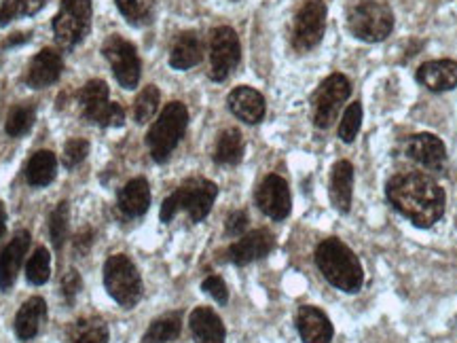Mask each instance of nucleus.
<instances>
[{"label": "nucleus", "mask_w": 457, "mask_h": 343, "mask_svg": "<svg viewBox=\"0 0 457 343\" xmlns=\"http://www.w3.org/2000/svg\"><path fill=\"white\" fill-rule=\"evenodd\" d=\"M108 105H111L108 102V85L102 79L85 83V88L79 91V106H81V114L89 123L100 125Z\"/></svg>", "instance_id": "obj_24"}, {"label": "nucleus", "mask_w": 457, "mask_h": 343, "mask_svg": "<svg viewBox=\"0 0 457 343\" xmlns=\"http://www.w3.org/2000/svg\"><path fill=\"white\" fill-rule=\"evenodd\" d=\"M228 111H231L239 121L248 123V125H256L265 119V98L259 94V91L248 88V85H242V88H236L228 94L227 98Z\"/></svg>", "instance_id": "obj_17"}, {"label": "nucleus", "mask_w": 457, "mask_h": 343, "mask_svg": "<svg viewBox=\"0 0 457 343\" xmlns=\"http://www.w3.org/2000/svg\"><path fill=\"white\" fill-rule=\"evenodd\" d=\"M117 9L129 24L142 26L148 24L153 17V0H114Z\"/></svg>", "instance_id": "obj_34"}, {"label": "nucleus", "mask_w": 457, "mask_h": 343, "mask_svg": "<svg viewBox=\"0 0 457 343\" xmlns=\"http://www.w3.org/2000/svg\"><path fill=\"white\" fill-rule=\"evenodd\" d=\"M89 155V142L85 138H71L64 146V165L68 170L77 168Z\"/></svg>", "instance_id": "obj_37"}, {"label": "nucleus", "mask_w": 457, "mask_h": 343, "mask_svg": "<svg viewBox=\"0 0 457 343\" xmlns=\"http://www.w3.org/2000/svg\"><path fill=\"white\" fill-rule=\"evenodd\" d=\"M188 125V111L182 102H170L163 108L162 114L153 128L146 134V146L151 151V157L157 163H165L171 153L176 151L179 142L185 136Z\"/></svg>", "instance_id": "obj_5"}, {"label": "nucleus", "mask_w": 457, "mask_h": 343, "mask_svg": "<svg viewBox=\"0 0 457 343\" xmlns=\"http://www.w3.org/2000/svg\"><path fill=\"white\" fill-rule=\"evenodd\" d=\"M360 128H362V105H360V102H352L341 117L339 138L345 142V145H352V142L356 140Z\"/></svg>", "instance_id": "obj_36"}, {"label": "nucleus", "mask_w": 457, "mask_h": 343, "mask_svg": "<svg viewBox=\"0 0 457 343\" xmlns=\"http://www.w3.org/2000/svg\"><path fill=\"white\" fill-rule=\"evenodd\" d=\"M62 72H64V60H62V55L55 49H43L28 64L24 81L28 88L43 89L54 85L62 77Z\"/></svg>", "instance_id": "obj_16"}, {"label": "nucleus", "mask_w": 457, "mask_h": 343, "mask_svg": "<svg viewBox=\"0 0 457 343\" xmlns=\"http://www.w3.org/2000/svg\"><path fill=\"white\" fill-rule=\"evenodd\" d=\"M202 60H204V47H202V38L197 37V32L193 30L180 32L179 37H176L174 47H171L170 66L174 68V71H188V68L197 66Z\"/></svg>", "instance_id": "obj_25"}, {"label": "nucleus", "mask_w": 457, "mask_h": 343, "mask_svg": "<svg viewBox=\"0 0 457 343\" xmlns=\"http://www.w3.org/2000/svg\"><path fill=\"white\" fill-rule=\"evenodd\" d=\"M47 320V303L41 297H30L15 316V335L20 341H30L38 335Z\"/></svg>", "instance_id": "obj_22"}, {"label": "nucleus", "mask_w": 457, "mask_h": 343, "mask_svg": "<svg viewBox=\"0 0 457 343\" xmlns=\"http://www.w3.org/2000/svg\"><path fill=\"white\" fill-rule=\"evenodd\" d=\"M347 30L364 43H381L394 30V11L384 0H356L347 11Z\"/></svg>", "instance_id": "obj_4"}, {"label": "nucleus", "mask_w": 457, "mask_h": 343, "mask_svg": "<svg viewBox=\"0 0 457 343\" xmlns=\"http://www.w3.org/2000/svg\"><path fill=\"white\" fill-rule=\"evenodd\" d=\"M68 219H71V214H68V204L60 202L49 216V236L55 250L64 248V242L68 238Z\"/></svg>", "instance_id": "obj_35"}, {"label": "nucleus", "mask_w": 457, "mask_h": 343, "mask_svg": "<svg viewBox=\"0 0 457 343\" xmlns=\"http://www.w3.org/2000/svg\"><path fill=\"white\" fill-rule=\"evenodd\" d=\"M188 327L195 343H225L227 330L219 314L210 307H195L188 316Z\"/></svg>", "instance_id": "obj_20"}, {"label": "nucleus", "mask_w": 457, "mask_h": 343, "mask_svg": "<svg viewBox=\"0 0 457 343\" xmlns=\"http://www.w3.org/2000/svg\"><path fill=\"white\" fill-rule=\"evenodd\" d=\"M417 83L430 91H449L457 88V62L432 60L417 68Z\"/></svg>", "instance_id": "obj_19"}, {"label": "nucleus", "mask_w": 457, "mask_h": 343, "mask_svg": "<svg viewBox=\"0 0 457 343\" xmlns=\"http://www.w3.org/2000/svg\"><path fill=\"white\" fill-rule=\"evenodd\" d=\"M244 157V136L236 128L220 131L214 146V162L219 165H236Z\"/></svg>", "instance_id": "obj_27"}, {"label": "nucleus", "mask_w": 457, "mask_h": 343, "mask_svg": "<svg viewBox=\"0 0 457 343\" xmlns=\"http://www.w3.org/2000/svg\"><path fill=\"white\" fill-rule=\"evenodd\" d=\"M117 205L128 219H138V216L146 214L151 208V187H148L146 179L129 180L119 191Z\"/></svg>", "instance_id": "obj_23"}, {"label": "nucleus", "mask_w": 457, "mask_h": 343, "mask_svg": "<svg viewBox=\"0 0 457 343\" xmlns=\"http://www.w3.org/2000/svg\"><path fill=\"white\" fill-rule=\"evenodd\" d=\"M248 229V214L244 210H233L225 221V233L231 238H239Z\"/></svg>", "instance_id": "obj_40"}, {"label": "nucleus", "mask_w": 457, "mask_h": 343, "mask_svg": "<svg viewBox=\"0 0 457 343\" xmlns=\"http://www.w3.org/2000/svg\"><path fill=\"white\" fill-rule=\"evenodd\" d=\"M30 37H32V32H17V34H11V37H9L7 41H4L3 45H0V47H3V49L17 47V45H24V43L30 41Z\"/></svg>", "instance_id": "obj_43"}, {"label": "nucleus", "mask_w": 457, "mask_h": 343, "mask_svg": "<svg viewBox=\"0 0 457 343\" xmlns=\"http://www.w3.org/2000/svg\"><path fill=\"white\" fill-rule=\"evenodd\" d=\"M91 13V0H62L60 11L54 17V34L62 49H74L87 37Z\"/></svg>", "instance_id": "obj_7"}, {"label": "nucleus", "mask_w": 457, "mask_h": 343, "mask_svg": "<svg viewBox=\"0 0 457 343\" xmlns=\"http://www.w3.org/2000/svg\"><path fill=\"white\" fill-rule=\"evenodd\" d=\"M350 94L352 83L345 74L335 72L324 79L312 98L313 123H316V128L328 130L337 121V114H339L341 106L350 98Z\"/></svg>", "instance_id": "obj_8"}, {"label": "nucleus", "mask_w": 457, "mask_h": 343, "mask_svg": "<svg viewBox=\"0 0 457 343\" xmlns=\"http://www.w3.org/2000/svg\"><path fill=\"white\" fill-rule=\"evenodd\" d=\"M316 265L328 284L343 293H358L364 284V270L350 246L341 239L327 238L316 248Z\"/></svg>", "instance_id": "obj_2"}, {"label": "nucleus", "mask_w": 457, "mask_h": 343, "mask_svg": "<svg viewBox=\"0 0 457 343\" xmlns=\"http://www.w3.org/2000/svg\"><path fill=\"white\" fill-rule=\"evenodd\" d=\"M108 327L102 318H83L72 324L71 343H108Z\"/></svg>", "instance_id": "obj_29"}, {"label": "nucleus", "mask_w": 457, "mask_h": 343, "mask_svg": "<svg viewBox=\"0 0 457 343\" xmlns=\"http://www.w3.org/2000/svg\"><path fill=\"white\" fill-rule=\"evenodd\" d=\"M159 100H162V94H159V89L155 88V85H146V88L140 91L138 98H136V102H134L136 123L145 125L151 121L159 108Z\"/></svg>", "instance_id": "obj_33"}, {"label": "nucleus", "mask_w": 457, "mask_h": 343, "mask_svg": "<svg viewBox=\"0 0 457 343\" xmlns=\"http://www.w3.org/2000/svg\"><path fill=\"white\" fill-rule=\"evenodd\" d=\"M404 155L426 170H443L447 163V146L434 134H415L404 145Z\"/></svg>", "instance_id": "obj_14"}, {"label": "nucleus", "mask_w": 457, "mask_h": 343, "mask_svg": "<svg viewBox=\"0 0 457 343\" xmlns=\"http://www.w3.org/2000/svg\"><path fill=\"white\" fill-rule=\"evenodd\" d=\"M327 30V4L324 0H307L295 17L293 47L299 54L318 47Z\"/></svg>", "instance_id": "obj_11"}, {"label": "nucleus", "mask_w": 457, "mask_h": 343, "mask_svg": "<svg viewBox=\"0 0 457 343\" xmlns=\"http://www.w3.org/2000/svg\"><path fill=\"white\" fill-rule=\"evenodd\" d=\"M57 174V159L51 151H38L26 163V180L30 187H47Z\"/></svg>", "instance_id": "obj_26"}, {"label": "nucleus", "mask_w": 457, "mask_h": 343, "mask_svg": "<svg viewBox=\"0 0 457 343\" xmlns=\"http://www.w3.org/2000/svg\"><path fill=\"white\" fill-rule=\"evenodd\" d=\"M34 119H37V106L30 105V102H21V105H17L9 111L4 130H7L11 138H20V136L30 131Z\"/></svg>", "instance_id": "obj_30"}, {"label": "nucleus", "mask_w": 457, "mask_h": 343, "mask_svg": "<svg viewBox=\"0 0 457 343\" xmlns=\"http://www.w3.org/2000/svg\"><path fill=\"white\" fill-rule=\"evenodd\" d=\"M216 196H219V187L212 180L188 179L170 197L163 199L159 219H162V222H171L180 210H185L193 222H202L212 210Z\"/></svg>", "instance_id": "obj_3"}, {"label": "nucleus", "mask_w": 457, "mask_h": 343, "mask_svg": "<svg viewBox=\"0 0 457 343\" xmlns=\"http://www.w3.org/2000/svg\"><path fill=\"white\" fill-rule=\"evenodd\" d=\"M45 7V0H3L0 4V26H9L20 17L37 15Z\"/></svg>", "instance_id": "obj_31"}, {"label": "nucleus", "mask_w": 457, "mask_h": 343, "mask_svg": "<svg viewBox=\"0 0 457 343\" xmlns=\"http://www.w3.org/2000/svg\"><path fill=\"white\" fill-rule=\"evenodd\" d=\"M102 54H104L108 64H111L114 79H117L121 88H138L142 64L138 51H136V47L128 41V38L119 37V34H111L104 41V45H102Z\"/></svg>", "instance_id": "obj_9"}, {"label": "nucleus", "mask_w": 457, "mask_h": 343, "mask_svg": "<svg viewBox=\"0 0 457 343\" xmlns=\"http://www.w3.org/2000/svg\"><path fill=\"white\" fill-rule=\"evenodd\" d=\"M104 289L111 299L125 310L138 305L142 299V278L128 255L108 256L104 263Z\"/></svg>", "instance_id": "obj_6"}, {"label": "nucleus", "mask_w": 457, "mask_h": 343, "mask_svg": "<svg viewBox=\"0 0 457 343\" xmlns=\"http://www.w3.org/2000/svg\"><path fill=\"white\" fill-rule=\"evenodd\" d=\"M81 289H83V280L79 276L77 270H71L68 273H64V278H62V284H60V293L64 297L68 305H72L74 299H77V295L81 293Z\"/></svg>", "instance_id": "obj_38"}, {"label": "nucleus", "mask_w": 457, "mask_h": 343, "mask_svg": "<svg viewBox=\"0 0 457 343\" xmlns=\"http://www.w3.org/2000/svg\"><path fill=\"white\" fill-rule=\"evenodd\" d=\"M91 244H94V231H91V229H85V231H81L77 238H74V248H77L81 255L87 253Z\"/></svg>", "instance_id": "obj_42"}, {"label": "nucleus", "mask_w": 457, "mask_h": 343, "mask_svg": "<svg viewBox=\"0 0 457 343\" xmlns=\"http://www.w3.org/2000/svg\"><path fill=\"white\" fill-rule=\"evenodd\" d=\"M386 196L396 213L421 229L436 225L443 219L447 204L445 188L421 172H403L392 176L387 180Z\"/></svg>", "instance_id": "obj_1"}, {"label": "nucleus", "mask_w": 457, "mask_h": 343, "mask_svg": "<svg viewBox=\"0 0 457 343\" xmlns=\"http://www.w3.org/2000/svg\"><path fill=\"white\" fill-rule=\"evenodd\" d=\"M273 246H276V238L270 229H256V231H250L248 236L239 238L237 242L228 246L227 259L239 267L250 265V263L265 259L273 250Z\"/></svg>", "instance_id": "obj_13"}, {"label": "nucleus", "mask_w": 457, "mask_h": 343, "mask_svg": "<svg viewBox=\"0 0 457 343\" xmlns=\"http://www.w3.org/2000/svg\"><path fill=\"white\" fill-rule=\"evenodd\" d=\"M239 60H242V45L237 32L228 26L214 28L210 34V79L222 83L236 71Z\"/></svg>", "instance_id": "obj_10"}, {"label": "nucleus", "mask_w": 457, "mask_h": 343, "mask_svg": "<svg viewBox=\"0 0 457 343\" xmlns=\"http://www.w3.org/2000/svg\"><path fill=\"white\" fill-rule=\"evenodd\" d=\"M30 231L20 229L13 236V239L4 246L3 253H0V290H3V293H9V290L13 289L17 273L21 270V263H24V256L28 253V248H30Z\"/></svg>", "instance_id": "obj_15"}, {"label": "nucleus", "mask_w": 457, "mask_h": 343, "mask_svg": "<svg viewBox=\"0 0 457 343\" xmlns=\"http://www.w3.org/2000/svg\"><path fill=\"white\" fill-rule=\"evenodd\" d=\"M182 330V314L180 312H170L163 314L162 318L153 320L151 327L142 337V343H170L179 339Z\"/></svg>", "instance_id": "obj_28"}, {"label": "nucleus", "mask_w": 457, "mask_h": 343, "mask_svg": "<svg viewBox=\"0 0 457 343\" xmlns=\"http://www.w3.org/2000/svg\"><path fill=\"white\" fill-rule=\"evenodd\" d=\"M254 199L261 213L273 221H284L290 214V208H293L288 182L278 174H270L262 179L259 188H256Z\"/></svg>", "instance_id": "obj_12"}, {"label": "nucleus", "mask_w": 457, "mask_h": 343, "mask_svg": "<svg viewBox=\"0 0 457 343\" xmlns=\"http://www.w3.org/2000/svg\"><path fill=\"white\" fill-rule=\"evenodd\" d=\"M4 231H7V213H4V205L0 202V238L4 236Z\"/></svg>", "instance_id": "obj_44"}, {"label": "nucleus", "mask_w": 457, "mask_h": 343, "mask_svg": "<svg viewBox=\"0 0 457 343\" xmlns=\"http://www.w3.org/2000/svg\"><path fill=\"white\" fill-rule=\"evenodd\" d=\"M26 278L28 282L34 286L47 284V280L51 278V255L45 246H38V248L34 250V255L26 265Z\"/></svg>", "instance_id": "obj_32"}, {"label": "nucleus", "mask_w": 457, "mask_h": 343, "mask_svg": "<svg viewBox=\"0 0 457 343\" xmlns=\"http://www.w3.org/2000/svg\"><path fill=\"white\" fill-rule=\"evenodd\" d=\"M233 3H237V0H233Z\"/></svg>", "instance_id": "obj_45"}, {"label": "nucleus", "mask_w": 457, "mask_h": 343, "mask_svg": "<svg viewBox=\"0 0 457 343\" xmlns=\"http://www.w3.org/2000/svg\"><path fill=\"white\" fill-rule=\"evenodd\" d=\"M296 330L303 343H330L335 335L327 314L313 305H303L296 314Z\"/></svg>", "instance_id": "obj_18"}, {"label": "nucleus", "mask_w": 457, "mask_h": 343, "mask_svg": "<svg viewBox=\"0 0 457 343\" xmlns=\"http://www.w3.org/2000/svg\"><path fill=\"white\" fill-rule=\"evenodd\" d=\"M202 290H204V293H208L210 297H212L216 303H220V305H227L228 290H227V284H225V280H222V278L208 276L202 282Z\"/></svg>", "instance_id": "obj_39"}, {"label": "nucleus", "mask_w": 457, "mask_h": 343, "mask_svg": "<svg viewBox=\"0 0 457 343\" xmlns=\"http://www.w3.org/2000/svg\"><path fill=\"white\" fill-rule=\"evenodd\" d=\"M125 123V111L121 105H117V102H111L106 108L104 117H102L100 125L102 128H121Z\"/></svg>", "instance_id": "obj_41"}, {"label": "nucleus", "mask_w": 457, "mask_h": 343, "mask_svg": "<svg viewBox=\"0 0 457 343\" xmlns=\"http://www.w3.org/2000/svg\"><path fill=\"white\" fill-rule=\"evenodd\" d=\"M330 202H333L335 210L341 214H347L352 208L353 197V165L345 159L337 162L330 172Z\"/></svg>", "instance_id": "obj_21"}]
</instances>
